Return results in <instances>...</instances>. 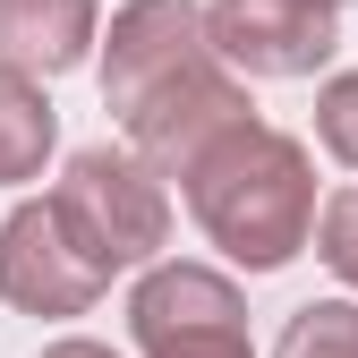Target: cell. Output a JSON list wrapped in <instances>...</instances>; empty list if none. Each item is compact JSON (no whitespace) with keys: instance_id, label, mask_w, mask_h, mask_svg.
<instances>
[{"instance_id":"52a82bcc","label":"cell","mask_w":358,"mask_h":358,"mask_svg":"<svg viewBox=\"0 0 358 358\" xmlns=\"http://www.w3.org/2000/svg\"><path fill=\"white\" fill-rule=\"evenodd\" d=\"M0 299L26 307V316H85L103 299V282L69 256V239L52 231L43 205H17L0 222Z\"/></svg>"},{"instance_id":"9c48e42d","label":"cell","mask_w":358,"mask_h":358,"mask_svg":"<svg viewBox=\"0 0 358 358\" xmlns=\"http://www.w3.org/2000/svg\"><path fill=\"white\" fill-rule=\"evenodd\" d=\"M43 154H52V103L34 77L0 69V179H34Z\"/></svg>"},{"instance_id":"8992f818","label":"cell","mask_w":358,"mask_h":358,"mask_svg":"<svg viewBox=\"0 0 358 358\" xmlns=\"http://www.w3.org/2000/svg\"><path fill=\"white\" fill-rule=\"evenodd\" d=\"M256 103H248V85L222 69V60H196L179 85H162L154 103L128 111V145H137L145 171H188L213 137H231V128H248Z\"/></svg>"},{"instance_id":"8fae6325","label":"cell","mask_w":358,"mask_h":358,"mask_svg":"<svg viewBox=\"0 0 358 358\" xmlns=\"http://www.w3.org/2000/svg\"><path fill=\"white\" fill-rule=\"evenodd\" d=\"M316 137L358 171V69H350V77H333L324 94H316Z\"/></svg>"},{"instance_id":"3957f363","label":"cell","mask_w":358,"mask_h":358,"mask_svg":"<svg viewBox=\"0 0 358 358\" xmlns=\"http://www.w3.org/2000/svg\"><path fill=\"white\" fill-rule=\"evenodd\" d=\"M128 324L145 358H256L239 290L205 264H154L128 299Z\"/></svg>"},{"instance_id":"30bf717a","label":"cell","mask_w":358,"mask_h":358,"mask_svg":"<svg viewBox=\"0 0 358 358\" xmlns=\"http://www.w3.org/2000/svg\"><path fill=\"white\" fill-rule=\"evenodd\" d=\"M273 358H358V307H350V299L299 307V316L282 324V350H273Z\"/></svg>"},{"instance_id":"4fadbf2b","label":"cell","mask_w":358,"mask_h":358,"mask_svg":"<svg viewBox=\"0 0 358 358\" xmlns=\"http://www.w3.org/2000/svg\"><path fill=\"white\" fill-rule=\"evenodd\" d=\"M43 358H120V350H103V341H52Z\"/></svg>"},{"instance_id":"277c9868","label":"cell","mask_w":358,"mask_h":358,"mask_svg":"<svg viewBox=\"0 0 358 358\" xmlns=\"http://www.w3.org/2000/svg\"><path fill=\"white\" fill-rule=\"evenodd\" d=\"M341 0H213L205 52L231 77H307L333 60Z\"/></svg>"},{"instance_id":"7c38bea8","label":"cell","mask_w":358,"mask_h":358,"mask_svg":"<svg viewBox=\"0 0 358 358\" xmlns=\"http://www.w3.org/2000/svg\"><path fill=\"white\" fill-rule=\"evenodd\" d=\"M316 248H324V264L358 290V188H341L333 205H324V231H316Z\"/></svg>"},{"instance_id":"7a4b0ae2","label":"cell","mask_w":358,"mask_h":358,"mask_svg":"<svg viewBox=\"0 0 358 358\" xmlns=\"http://www.w3.org/2000/svg\"><path fill=\"white\" fill-rule=\"evenodd\" d=\"M43 213H52V231L69 239V256L85 264L94 282L128 273V264H145L162 239H171V196H162V179L137 162V154H77L60 171V188L43 196Z\"/></svg>"},{"instance_id":"ba28073f","label":"cell","mask_w":358,"mask_h":358,"mask_svg":"<svg viewBox=\"0 0 358 358\" xmlns=\"http://www.w3.org/2000/svg\"><path fill=\"white\" fill-rule=\"evenodd\" d=\"M94 43V0H0V69L60 77Z\"/></svg>"},{"instance_id":"6da1fadb","label":"cell","mask_w":358,"mask_h":358,"mask_svg":"<svg viewBox=\"0 0 358 358\" xmlns=\"http://www.w3.org/2000/svg\"><path fill=\"white\" fill-rule=\"evenodd\" d=\"M179 179H188L196 231L231 264H248V273L290 264L307 248V231H316V162H307L299 137H282V128H264V120L213 137Z\"/></svg>"},{"instance_id":"5b68a950","label":"cell","mask_w":358,"mask_h":358,"mask_svg":"<svg viewBox=\"0 0 358 358\" xmlns=\"http://www.w3.org/2000/svg\"><path fill=\"white\" fill-rule=\"evenodd\" d=\"M196 60H213L205 52V9H188V0H128L111 17V43H103V103L128 120L162 85H179Z\"/></svg>"}]
</instances>
